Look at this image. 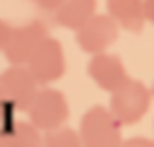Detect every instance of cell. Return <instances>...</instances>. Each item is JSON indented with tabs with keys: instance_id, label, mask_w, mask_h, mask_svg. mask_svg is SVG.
<instances>
[{
	"instance_id": "9a60e30c",
	"label": "cell",
	"mask_w": 154,
	"mask_h": 147,
	"mask_svg": "<svg viewBox=\"0 0 154 147\" xmlns=\"http://www.w3.org/2000/svg\"><path fill=\"white\" fill-rule=\"evenodd\" d=\"M10 36H12V27H10V24L0 17V51L5 48V43L10 41Z\"/></svg>"
},
{
	"instance_id": "7a4b0ae2",
	"label": "cell",
	"mask_w": 154,
	"mask_h": 147,
	"mask_svg": "<svg viewBox=\"0 0 154 147\" xmlns=\"http://www.w3.org/2000/svg\"><path fill=\"white\" fill-rule=\"evenodd\" d=\"M26 113H29V120L38 130L48 133V130L60 128V125L67 123V118H70V104H67V99H65L63 92L51 89L48 84H41L38 92H36V96L31 99Z\"/></svg>"
},
{
	"instance_id": "8fae6325",
	"label": "cell",
	"mask_w": 154,
	"mask_h": 147,
	"mask_svg": "<svg viewBox=\"0 0 154 147\" xmlns=\"http://www.w3.org/2000/svg\"><path fill=\"white\" fill-rule=\"evenodd\" d=\"M0 137L10 142V147H46L43 142V130H38L31 120L29 123H17L12 120L7 128H0Z\"/></svg>"
},
{
	"instance_id": "30bf717a",
	"label": "cell",
	"mask_w": 154,
	"mask_h": 147,
	"mask_svg": "<svg viewBox=\"0 0 154 147\" xmlns=\"http://www.w3.org/2000/svg\"><path fill=\"white\" fill-rule=\"evenodd\" d=\"M53 14L63 29L77 31L87 19L96 14V0H65L58 10H53Z\"/></svg>"
},
{
	"instance_id": "ac0fdd59",
	"label": "cell",
	"mask_w": 154,
	"mask_h": 147,
	"mask_svg": "<svg viewBox=\"0 0 154 147\" xmlns=\"http://www.w3.org/2000/svg\"><path fill=\"white\" fill-rule=\"evenodd\" d=\"M0 147H10V142H7V140H2V137H0Z\"/></svg>"
},
{
	"instance_id": "8992f818",
	"label": "cell",
	"mask_w": 154,
	"mask_h": 147,
	"mask_svg": "<svg viewBox=\"0 0 154 147\" xmlns=\"http://www.w3.org/2000/svg\"><path fill=\"white\" fill-rule=\"evenodd\" d=\"M0 84L14 111H26L41 87L26 65H7V70L0 72Z\"/></svg>"
},
{
	"instance_id": "52a82bcc",
	"label": "cell",
	"mask_w": 154,
	"mask_h": 147,
	"mask_svg": "<svg viewBox=\"0 0 154 147\" xmlns=\"http://www.w3.org/2000/svg\"><path fill=\"white\" fill-rule=\"evenodd\" d=\"M118 22L111 14H94L91 19H87L75 34H77V43L84 53L94 55V53H103L118 36Z\"/></svg>"
},
{
	"instance_id": "7c38bea8",
	"label": "cell",
	"mask_w": 154,
	"mask_h": 147,
	"mask_svg": "<svg viewBox=\"0 0 154 147\" xmlns=\"http://www.w3.org/2000/svg\"><path fill=\"white\" fill-rule=\"evenodd\" d=\"M43 142H46V147H84L79 130L67 128V125H60V128L43 133Z\"/></svg>"
},
{
	"instance_id": "4fadbf2b",
	"label": "cell",
	"mask_w": 154,
	"mask_h": 147,
	"mask_svg": "<svg viewBox=\"0 0 154 147\" xmlns=\"http://www.w3.org/2000/svg\"><path fill=\"white\" fill-rule=\"evenodd\" d=\"M12 113H14V106L7 101V96H5V89H2V84H0V128H7L14 118H12Z\"/></svg>"
},
{
	"instance_id": "3957f363",
	"label": "cell",
	"mask_w": 154,
	"mask_h": 147,
	"mask_svg": "<svg viewBox=\"0 0 154 147\" xmlns=\"http://www.w3.org/2000/svg\"><path fill=\"white\" fill-rule=\"evenodd\" d=\"M152 106V92L144 82L140 80H130L125 84H120L116 92H111V101L108 108L113 111V116L123 123V125H132L137 123Z\"/></svg>"
},
{
	"instance_id": "d6986e66",
	"label": "cell",
	"mask_w": 154,
	"mask_h": 147,
	"mask_svg": "<svg viewBox=\"0 0 154 147\" xmlns=\"http://www.w3.org/2000/svg\"><path fill=\"white\" fill-rule=\"evenodd\" d=\"M34 2H36V0H34Z\"/></svg>"
},
{
	"instance_id": "6da1fadb",
	"label": "cell",
	"mask_w": 154,
	"mask_h": 147,
	"mask_svg": "<svg viewBox=\"0 0 154 147\" xmlns=\"http://www.w3.org/2000/svg\"><path fill=\"white\" fill-rule=\"evenodd\" d=\"M123 123L106 106H91L79 118V137L84 147H120Z\"/></svg>"
},
{
	"instance_id": "5b68a950",
	"label": "cell",
	"mask_w": 154,
	"mask_h": 147,
	"mask_svg": "<svg viewBox=\"0 0 154 147\" xmlns=\"http://www.w3.org/2000/svg\"><path fill=\"white\" fill-rule=\"evenodd\" d=\"M48 36V29L41 19H34L29 24H22L17 29H12L10 41L2 48V55L10 65H26L29 58L34 55V51L41 46V41Z\"/></svg>"
},
{
	"instance_id": "277c9868",
	"label": "cell",
	"mask_w": 154,
	"mask_h": 147,
	"mask_svg": "<svg viewBox=\"0 0 154 147\" xmlns=\"http://www.w3.org/2000/svg\"><path fill=\"white\" fill-rule=\"evenodd\" d=\"M26 67L31 70V75L36 77L38 84H51L55 80L63 77L65 72V51L63 43L53 36H46L41 41V46L34 51V55L29 58Z\"/></svg>"
},
{
	"instance_id": "2e32d148",
	"label": "cell",
	"mask_w": 154,
	"mask_h": 147,
	"mask_svg": "<svg viewBox=\"0 0 154 147\" xmlns=\"http://www.w3.org/2000/svg\"><path fill=\"white\" fill-rule=\"evenodd\" d=\"M142 10H144V19H147V24L154 27V0H142Z\"/></svg>"
},
{
	"instance_id": "e0dca14e",
	"label": "cell",
	"mask_w": 154,
	"mask_h": 147,
	"mask_svg": "<svg viewBox=\"0 0 154 147\" xmlns=\"http://www.w3.org/2000/svg\"><path fill=\"white\" fill-rule=\"evenodd\" d=\"M65 0H36V5L41 7V10H48V12H53V10H58L60 5H63Z\"/></svg>"
},
{
	"instance_id": "ba28073f",
	"label": "cell",
	"mask_w": 154,
	"mask_h": 147,
	"mask_svg": "<svg viewBox=\"0 0 154 147\" xmlns=\"http://www.w3.org/2000/svg\"><path fill=\"white\" fill-rule=\"evenodd\" d=\"M87 72L96 82V87H101L103 92H116L120 84L128 82V72H125L123 60L113 53H106V51L91 55V60L87 65Z\"/></svg>"
},
{
	"instance_id": "5bb4252c",
	"label": "cell",
	"mask_w": 154,
	"mask_h": 147,
	"mask_svg": "<svg viewBox=\"0 0 154 147\" xmlns=\"http://www.w3.org/2000/svg\"><path fill=\"white\" fill-rule=\"evenodd\" d=\"M120 147H154V140L149 137H128L120 142Z\"/></svg>"
},
{
	"instance_id": "9c48e42d",
	"label": "cell",
	"mask_w": 154,
	"mask_h": 147,
	"mask_svg": "<svg viewBox=\"0 0 154 147\" xmlns=\"http://www.w3.org/2000/svg\"><path fill=\"white\" fill-rule=\"evenodd\" d=\"M106 7L108 14L118 22V27L130 34H140L142 27L147 24L142 0H106Z\"/></svg>"
}]
</instances>
